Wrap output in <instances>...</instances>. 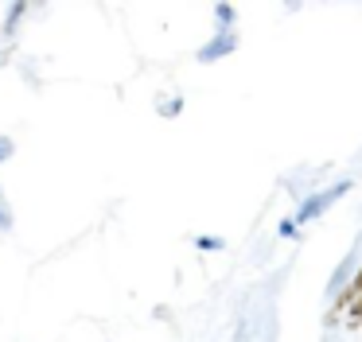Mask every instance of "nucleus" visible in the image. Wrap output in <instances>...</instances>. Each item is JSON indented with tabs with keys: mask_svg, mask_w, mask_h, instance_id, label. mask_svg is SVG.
Wrapping results in <instances>:
<instances>
[{
	"mask_svg": "<svg viewBox=\"0 0 362 342\" xmlns=\"http://www.w3.org/2000/svg\"><path fill=\"white\" fill-rule=\"evenodd\" d=\"M346 191H351V179H339L335 187H327V191H312L304 202H300L296 214H292V218H296V225H304V222H312V218H320L323 210H327L335 199H343Z\"/></svg>",
	"mask_w": 362,
	"mask_h": 342,
	"instance_id": "1",
	"label": "nucleus"
},
{
	"mask_svg": "<svg viewBox=\"0 0 362 342\" xmlns=\"http://www.w3.org/2000/svg\"><path fill=\"white\" fill-rule=\"evenodd\" d=\"M234 51H238L234 31H218V35H214L211 43L199 47V62H218V59H226V54H234Z\"/></svg>",
	"mask_w": 362,
	"mask_h": 342,
	"instance_id": "2",
	"label": "nucleus"
},
{
	"mask_svg": "<svg viewBox=\"0 0 362 342\" xmlns=\"http://www.w3.org/2000/svg\"><path fill=\"white\" fill-rule=\"evenodd\" d=\"M354 269H358V249L354 253H346V261L339 264L335 272H331V284H327V295L335 300V295H343V288H346V280L354 276Z\"/></svg>",
	"mask_w": 362,
	"mask_h": 342,
	"instance_id": "3",
	"label": "nucleus"
},
{
	"mask_svg": "<svg viewBox=\"0 0 362 342\" xmlns=\"http://www.w3.org/2000/svg\"><path fill=\"white\" fill-rule=\"evenodd\" d=\"M214 20H218V31H230L238 20V8L234 4H214Z\"/></svg>",
	"mask_w": 362,
	"mask_h": 342,
	"instance_id": "4",
	"label": "nucleus"
},
{
	"mask_svg": "<svg viewBox=\"0 0 362 342\" xmlns=\"http://www.w3.org/2000/svg\"><path fill=\"white\" fill-rule=\"evenodd\" d=\"M24 12H28V4H24V0H16V4L8 8V16H4V35H12V31L20 28V20H24Z\"/></svg>",
	"mask_w": 362,
	"mask_h": 342,
	"instance_id": "5",
	"label": "nucleus"
},
{
	"mask_svg": "<svg viewBox=\"0 0 362 342\" xmlns=\"http://www.w3.org/2000/svg\"><path fill=\"white\" fill-rule=\"evenodd\" d=\"M180 109H183V98H160L156 113L160 117H180Z\"/></svg>",
	"mask_w": 362,
	"mask_h": 342,
	"instance_id": "6",
	"label": "nucleus"
},
{
	"mask_svg": "<svg viewBox=\"0 0 362 342\" xmlns=\"http://www.w3.org/2000/svg\"><path fill=\"white\" fill-rule=\"evenodd\" d=\"M195 245L203 249V253H218V249H222V237H211V233H199V237H195Z\"/></svg>",
	"mask_w": 362,
	"mask_h": 342,
	"instance_id": "7",
	"label": "nucleus"
},
{
	"mask_svg": "<svg viewBox=\"0 0 362 342\" xmlns=\"http://www.w3.org/2000/svg\"><path fill=\"white\" fill-rule=\"evenodd\" d=\"M296 230H300L296 218H284V222H281V237H296Z\"/></svg>",
	"mask_w": 362,
	"mask_h": 342,
	"instance_id": "8",
	"label": "nucleus"
},
{
	"mask_svg": "<svg viewBox=\"0 0 362 342\" xmlns=\"http://www.w3.org/2000/svg\"><path fill=\"white\" fill-rule=\"evenodd\" d=\"M12 152H16V144H12V140H8V136H0V163L8 160V155H12Z\"/></svg>",
	"mask_w": 362,
	"mask_h": 342,
	"instance_id": "9",
	"label": "nucleus"
},
{
	"mask_svg": "<svg viewBox=\"0 0 362 342\" xmlns=\"http://www.w3.org/2000/svg\"><path fill=\"white\" fill-rule=\"evenodd\" d=\"M8 225H12V214H8L4 206H0V230H8Z\"/></svg>",
	"mask_w": 362,
	"mask_h": 342,
	"instance_id": "10",
	"label": "nucleus"
},
{
	"mask_svg": "<svg viewBox=\"0 0 362 342\" xmlns=\"http://www.w3.org/2000/svg\"><path fill=\"white\" fill-rule=\"evenodd\" d=\"M0 206H4V194H0Z\"/></svg>",
	"mask_w": 362,
	"mask_h": 342,
	"instance_id": "11",
	"label": "nucleus"
}]
</instances>
